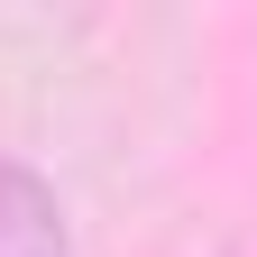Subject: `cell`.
<instances>
[{
	"label": "cell",
	"mask_w": 257,
	"mask_h": 257,
	"mask_svg": "<svg viewBox=\"0 0 257 257\" xmlns=\"http://www.w3.org/2000/svg\"><path fill=\"white\" fill-rule=\"evenodd\" d=\"M64 248H74L64 193L28 156H0V257H64Z\"/></svg>",
	"instance_id": "obj_1"
}]
</instances>
